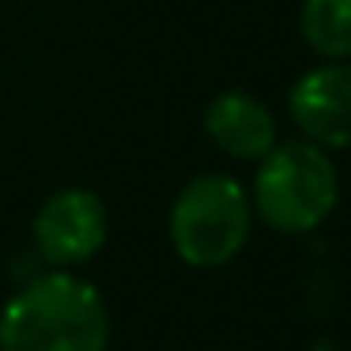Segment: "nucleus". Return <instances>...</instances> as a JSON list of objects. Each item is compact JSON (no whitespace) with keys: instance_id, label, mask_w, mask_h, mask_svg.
<instances>
[{"instance_id":"f257e3e1","label":"nucleus","mask_w":351,"mask_h":351,"mask_svg":"<svg viewBox=\"0 0 351 351\" xmlns=\"http://www.w3.org/2000/svg\"><path fill=\"white\" fill-rule=\"evenodd\" d=\"M110 310L95 283L46 272L0 310V351H106Z\"/></svg>"},{"instance_id":"6e6552de","label":"nucleus","mask_w":351,"mask_h":351,"mask_svg":"<svg viewBox=\"0 0 351 351\" xmlns=\"http://www.w3.org/2000/svg\"><path fill=\"white\" fill-rule=\"evenodd\" d=\"M313 351H336V343H328V340H321V343H313Z\"/></svg>"},{"instance_id":"39448f33","label":"nucleus","mask_w":351,"mask_h":351,"mask_svg":"<svg viewBox=\"0 0 351 351\" xmlns=\"http://www.w3.org/2000/svg\"><path fill=\"white\" fill-rule=\"evenodd\" d=\"M291 117L317 147H351V61H328L291 87Z\"/></svg>"},{"instance_id":"20e7f679","label":"nucleus","mask_w":351,"mask_h":351,"mask_svg":"<svg viewBox=\"0 0 351 351\" xmlns=\"http://www.w3.org/2000/svg\"><path fill=\"white\" fill-rule=\"evenodd\" d=\"M34 245L53 268H72L91 261L106 245L110 219L102 197L91 189H61L34 215Z\"/></svg>"},{"instance_id":"7ed1b4c3","label":"nucleus","mask_w":351,"mask_h":351,"mask_svg":"<svg viewBox=\"0 0 351 351\" xmlns=\"http://www.w3.org/2000/svg\"><path fill=\"white\" fill-rule=\"evenodd\" d=\"M253 227V200L230 174H200L170 208V242L193 268H219L242 253Z\"/></svg>"},{"instance_id":"423d86ee","label":"nucleus","mask_w":351,"mask_h":351,"mask_svg":"<svg viewBox=\"0 0 351 351\" xmlns=\"http://www.w3.org/2000/svg\"><path fill=\"white\" fill-rule=\"evenodd\" d=\"M204 132L230 159H265L276 147V117L250 91H223L204 110Z\"/></svg>"},{"instance_id":"0eeeda50","label":"nucleus","mask_w":351,"mask_h":351,"mask_svg":"<svg viewBox=\"0 0 351 351\" xmlns=\"http://www.w3.org/2000/svg\"><path fill=\"white\" fill-rule=\"evenodd\" d=\"M306 46L325 61H351V0H302Z\"/></svg>"},{"instance_id":"f03ea898","label":"nucleus","mask_w":351,"mask_h":351,"mask_svg":"<svg viewBox=\"0 0 351 351\" xmlns=\"http://www.w3.org/2000/svg\"><path fill=\"white\" fill-rule=\"evenodd\" d=\"M253 178V212L280 234H306L332 215L340 200V174L325 147L310 140L276 144L257 159Z\"/></svg>"}]
</instances>
